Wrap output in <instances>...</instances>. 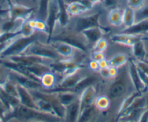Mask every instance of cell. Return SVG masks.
Masks as SVG:
<instances>
[{"mask_svg": "<svg viewBox=\"0 0 148 122\" xmlns=\"http://www.w3.org/2000/svg\"><path fill=\"white\" fill-rule=\"evenodd\" d=\"M135 92L136 91L131 79L128 63L122 67L119 68L117 76L108 82L104 94L106 95L111 100L112 107L114 104H117L118 110L122 100Z\"/></svg>", "mask_w": 148, "mask_h": 122, "instance_id": "1", "label": "cell"}, {"mask_svg": "<svg viewBox=\"0 0 148 122\" xmlns=\"http://www.w3.org/2000/svg\"><path fill=\"white\" fill-rule=\"evenodd\" d=\"M49 42H62L68 44L74 48L81 49L90 54L92 47L82 32L70 28L69 26L61 28L56 25Z\"/></svg>", "mask_w": 148, "mask_h": 122, "instance_id": "2", "label": "cell"}, {"mask_svg": "<svg viewBox=\"0 0 148 122\" xmlns=\"http://www.w3.org/2000/svg\"><path fill=\"white\" fill-rule=\"evenodd\" d=\"M12 119L22 122H28L32 120H41L46 122H63L62 119L55 115L45 113L38 109L25 107L21 104L7 115L4 122Z\"/></svg>", "mask_w": 148, "mask_h": 122, "instance_id": "3", "label": "cell"}, {"mask_svg": "<svg viewBox=\"0 0 148 122\" xmlns=\"http://www.w3.org/2000/svg\"><path fill=\"white\" fill-rule=\"evenodd\" d=\"M49 36L45 32H36L30 36H23L20 34L15 38L6 49L0 53V59H5L14 55H21L23 53L30 45L37 40H43L48 43Z\"/></svg>", "mask_w": 148, "mask_h": 122, "instance_id": "4", "label": "cell"}, {"mask_svg": "<svg viewBox=\"0 0 148 122\" xmlns=\"http://www.w3.org/2000/svg\"><path fill=\"white\" fill-rule=\"evenodd\" d=\"M22 54L36 55L44 58L52 60L54 61L65 60L58 53L56 49L50 43H47L43 40H37L33 42Z\"/></svg>", "mask_w": 148, "mask_h": 122, "instance_id": "5", "label": "cell"}, {"mask_svg": "<svg viewBox=\"0 0 148 122\" xmlns=\"http://www.w3.org/2000/svg\"><path fill=\"white\" fill-rule=\"evenodd\" d=\"M91 71L87 67L77 69L75 71L62 76L55 90H71L73 89L89 74Z\"/></svg>", "mask_w": 148, "mask_h": 122, "instance_id": "6", "label": "cell"}, {"mask_svg": "<svg viewBox=\"0 0 148 122\" xmlns=\"http://www.w3.org/2000/svg\"><path fill=\"white\" fill-rule=\"evenodd\" d=\"M34 98H42L49 102L53 108L54 113L58 117L63 120L65 113V107L60 103L53 91L29 90Z\"/></svg>", "mask_w": 148, "mask_h": 122, "instance_id": "7", "label": "cell"}, {"mask_svg": "<svg viewBox=\"0 0 148 122\" xmlns=\"http://www.w3.org/2000/svg\"><path fill=\"white\" fill-rule=\"evenodd\" d=\"M5 59L10 60L12 62L18 63V64L23 65L24 66H30L33 65H47L49 66L54 60L47 58H44L42 57L36 56L33 55H25V54H21V55H14V56L9 57Z\"/></svg>", "mask_w": 148, "mask_h": 122, "instance_id": "8", "label": "cell"}, {"mask_svg": "<svg viewBox=\"0 0 148 122\" xmlns=\"http://www.w3.org/2000/svg\"><path fill=\"white\" fill-rule=\"evenodd\" d=\"M35 12L36 9L32 7L11 2L9 8V18L12 19L22 18L28 20L34 17Z\"/></svg>", "mask_w": 148, "mask_h": 122, "instance_id": "9", "label": "cell"}, {"mask_svg": "<svg viewBox=\"0 0 148 122\" xmlns=\"http://www.w3.org/2000/svg\"><path fill=\"white\" fill-rule=\"evenodd\" d=\"M98 86H99V83L91 85L81 92L79 94L81 111L93 106L97 97L99 95Z\"/></svg>", "mask_w": 148, "mask_h": 122, "instance_id": "10", "label": "cell"}, {"mask_svg": "<svg viewBox=\"0 0 148 122\" xmlns=\"http://www.w3.org/2000/svg\"><path fill=\"white\" fill-rule=\"evenodd\" d=\"M9 79L16 84L24 86L28 90H44L39 82L33 80L18 72L9 70Z\"/></svg>", "mask_w": 148, "mask_h": 122, "instance_id": "11", "label": "cell"}, {"mask_svg": "<svg viewBox=\"0 0 148 122\" xmlns=\"http://www.w3.org/2000/svg\"><path fill=\"white\" fill-rule=\"evenodd\" d=\"M58 15H59V8H58V0H52L49 3L47 16L46 21H45L47 26V34L49 39L52 36L55 26L58 23Z\"/></svg>", "mask_w": 148, "mask_h": 122, "instance_id": "12", "label": "cell"}, {"mask_svg": "<svg viewBox=\"0 0 148 122\" xmlns=\"http://www.w3.org/2000/svg\"><path fill=\"white\" fill-rule=\"evenodd\" d=\"M123 10L124 9L123 8H115L107 12V23L114 32H118L123 28Z\"/></svg>", "mask_w": 148, "mask_h": 122, "instance_id": "13", "label": "cell"}, {"mask_svg": "<svg viewBox=\"0 0 148 122\" xmlns=\"http://www.w3.org/2000/svg\"><path fill=\"white\" fill-rule=\"evenodd\" d=\"M110 42L118 45L132 47L137 41L140 40L143 36H134V35L126 34L122 33H113L107 36Z\"/></svg>", "mask_w": 148, "mask_h": 122, "instance_id": "14", "label": "cell"}, {"mask_svg": "<svg viewBox=\"0 0 148 122\" xmlns=\"http://www.w3.org/2000/svg\"><path fill=\"white\" fill-rule=\"evenodd\" d=\"M129 71L131 79H132V82L136 92L139 93H143L147 92L148 90L147 88L146 87L145 84L142 82V79L139 76L137 66H136L134 59H132V58L129 61Z\"/></svg>", "mask_w": 148, "mask_h": 122, "instance_id": "15", "label": "cell"}, {"mask_svg": "<svg viewBox=\"0 0 148 122\" xmlns=\"http://www.w3.org/2000/svg\"><path fill=\"white\" fill-rule=\"evenodd\" d=\"M114 33H122L134 36H145L148 34V19L135 23L133 25L129 28L119 30Z\"/></svg>", "mask_w": 148, "mask_h": 122, "instance_id": "16", "label": "cell"}, {"mask_svg": "<svg viewBox=\"0 0 148 122\" xmlns=\"http://www.w3.org/2000/svg\"><path fill=\"white\" fill-rule=\"evenodd\" d=\"M59 80L58 75L52 71L45 72L39 77V83L44 90L46 91H52L56 89Z\"/></svg>", "mask_w": 148, "mask_h": 122, "instance_id": "17", "label": "cell"}, {"mask_svg": "<svg viewBox=\"0 0 148 122\" xmlns=\"http://www.w3.org/2000/svg\"><path fill=\"white\" fill-rule=\"evenodd\" d=\"M81 113L79 97L65 107L63 122H77Z\"/></svg>", "mask_w": 148, "mask_h": 122, "instance_id": "18", "label": "cell"}, {"mask_svg": "<svg viewBox=\"0 0 148 122\" xmlns=\"http://www.w3.org/2000/svg\"><path fill=\"white\" fill-rule=\"evenodd\" d=\"M18 92V99L21 105L31 108L38 109L36 103V100L30 91L24 86L19 84H16Z\"/></svg>", "mask_w": 148, "mask_h": 122, "instance_id": "19", "label": "cell"}, {"mask_svg": "<svg viewBox=\"0 0 148 122\" xmlns=\"http://www.w3.org/2000/svg\"><path fill=\"white\" fill-rule=\"evenodd\" d=\"M82 33L85 36L88 43L89 44L92 48L99 39L104 37V36H106V34H105L103 28L99 26L88 28V29L83 31Z\"/></svg>", "mask_w": 148, "mask_h": 122, "instance_id": "20", "label": "cell"}, {"mask_svg": "<svg viewBox=\"0 0 148 122\" xmlns=\"http://www.w3.org/2000/svg\"><path fill=\"white\" fill-rule=\"evenodd\" d=\"M48 43H50L56 49L58 53L64 59H71L76 49V48H74L73 47L65 42H49Z\"/></svg>", "mask_w": 148, "mask_h": 122, "instance_id": "21", "label": "cell"}, {"mask_svg": "<svg viewBox=\"0 0 148 122\" xmlns=\"http://www.w3.org/2000/svg\"><path fill=\"white\" fill-rule=\"evenodd\" d=\"M58 100L65 107L71 104L79 97V94L71 90H55Z\"/></svg>", "mask_w": 148, "mask_h": 122, "instance_id": "22", "label": "cell"}, {"mask_svg": "<svg viewBox=\"0 0 148 122\" xmlns=\"http://www.w3.org/2000/svg\"><path fill=\"white\" fill-rule=\"evenodd\" d=\"M58 3L59 8V15L57 25L61 28H65L69 24L71 17L68 13L66 3L64 2V0H58Z\"/></svg>", "mask_w": 148, "mask_h": 122, "instance_id": "23", "label": "cell"}, {"mask_svg": "<svg viewBox=\"0 0 148 122\" xmlns=\"http://www.w3.org/2000/svg\"><path fill=\"white\" fill-rule=\"evenodd\" d=\"M66 5L68 12L71 18L79 16V15H82V14L85 13V12H88L91 9H92V8H89L86 5H84L83 3L78 2V1L71 2L69 3H67Z\"/></svg>", "mask_w": 148, "mask_h": 122, "instance_id": "24", "label": "cell"}, {"mask_svg": "<svg viewBox=\"0 0 148 122\" xmlns=\"http://www.w3.org/2000/svg\"><path fill=\"white\" fill-rule=\"evenodd\" d=\"M95 105L81 111L77 122H93L99 113Z\"/></svg>", "mask_w": 148, "mask_h": 122, "instance_id": "25", "label": "cell"}, {"mask_svg": "<svg viewBox=\"0 0 148 122\" xmlns=\"http://www.w3.org/2000/svg\"><path fill=\"white\" fill-rule=\"evenodd\" d=\"M102 9L108 12L115 8H123L124 9L126 5V0H102L97 4Z\"/></svg>", "mask_w": 148, "mask_h": 122, "instance_id": "26", "label": "cell"}, {"mask_svg": "<svg viewBox=\"0 0 148 122\" xmlns=\"http://www.w3.org/2000/svg\"><path fill=\"white\" fill-rule=\"evenodd\" d=\"M99 112H106L111 109L112 103L109 97L105 94H99L94 103Z\"/></svg>", "mask_w": 148, "mask_h": 122, "instance_id": "27", "label": "cell"}, {"mask_svg": "<svg viewBox=\"0 0 148 122\" xmlns=\"http://www.w3.org/2000/svg\"><path fill=\"white\" fill-rule=\"evenodd\" d=\"M50 1L51 0H38L36 10L34 15L36 18L46 21Z\"/></svg>", "mask_w": 148, "mask_h": 122, "instance_id": "28", "label": "cell"}, {"mask_svg": "<svg viewBox=\"0 0 148 122\" xmlns=\"http://www.w3.org/2000/svg\"><path fill=\"white\" fill-rule=\"evenodd\" d=\"M135 23V10L130 8L129 7H126L123 10V28H129Z\"/></svg>", "mask_w": 148, "mask_h": 122, "instance_id": "29", "label": "cell"}, {"mask_svg": "<svg viewBox=\"0 0 148 122\" xmlns=\"http://www.w3.org/2000/svg\"><path fill=\"white\" fill-rule=\"evenodd\" d=\"M1 87L8 95H10L14 97H16V98H18V92L16 84L14 83L10 79L7 82H5L1 86Z\"/></svg>", "mask_w": 148, "mask_h": 122, "instance_id": "30", "label": "cell"}, {"mask_svg": "<svg viewBox=\"0 0 148 122\" xmlns=\"http://www.w3.org/2000/svg\"><path fill=\"white\" fill-rule=\"evenodd\" d=\"M36 100V103L37 108H38V110H41L42 112H45V113H49V114H53L55 115L54 113L53 108H52V106H51L50 103L48 101H47L46 100L42 98H34ZM56 116V115H55Z\"/></svg>", "mask_w": 148, "mask_h": 122, "instance_id": "31", "label": "cell"}, {"mask_svg": "<svg viewBox=\"0 0 148 122\" xmlns=\"http://www.w3.org/2000/svg\"><path fill=\"white\" fill-rule=\"evenodd\" d=\"M110 46V41L107 36L101 38L100 39L97 41L95 44L92 48V51L94 52H105L108 50V47ZM91 51V52H92Z\"/></svg>", "mask_w": 148, "mask_h": 122, "instance_id": "32", "label": "cell"}, {"mask_svg": "<svg viewBox=\"0 0 148 122\" xmlns=\"http://www.w3.org/2000/svg\"><path fill=\"white\" fill-rule=\"evenodd\" d=\"M148 19V2L139 9L135 10V23Z\"/></svg>", "mask_w": 148, "mask_h": 122, "instance_id": "33", "label": "cell"}, {"mask_svg": "<svg viewBox=\"0 0 148 122\" xmlns=\"http://www.w3.org/2000/svg\"><path fill=\"white\" fill-rule=\"evenodd\" d=\"M147 2L148 0H126V5L134 10H136L142 8Z\"/></svg>", "mask_w": 148, "mask_h": 122, "instance_id": "34", "label": "cell"}, {"mask_svg": "<svg viewBox=\"0 0 148 122\" xmlns=\"http://www.w3.org/2000/svg\"><path fill=\"white\" fill-rule=\"evenodd\" d=\"M36 32V31H34L33 28H31V27L28 25V22H27V20L24 22L22 28L21 29V34L23 36H30L31 35L34 34Z\"/></svg>", "mask_w": 148, "mask_h": 122, "instance_id": "35", "label": "cell"}, {"mask_svg": "<svg viewBox=\"0 0 148 122\" xmlns=\"http://www.w3.org/2000/svg\"><path fill=\"white\" fill-rule=\"evenodd\" d=\"M9 79V69L0 64V86Z\"/></svg>", "mask_w": 148, "mask_h": 122, "instance_id": "36", "label": "cell"}, {"mask_svg": "<svg viewBox=\"0 0 148 122\" xmlns=\"http://www.w3.org/2000/svg\"><path fill=\"white\" fill-rule=\"evenodd\" d=\"M106 58V55H105V52H94L92 51L89 54V59L94 60L99 62V61L102 60Z\"/></svg>", "mask_w": 148, "mask_h": 122, "instance_id": "37", "label": "cell"}, {"mask_svg": "<svg viewBox=\"0 0 148 122\" xmlns=\"http://www.w3.org/2000/svg\"><path fill=\"white\" fill-rule=\"evenodd\" d=\"M87 68L92 72L95 73H98L99 70V65H98V62L94 60L89 59L87 63Z\"/></svg>", "mask_w": 148, "mask_h": 122, "instance_id": "38", "label": "cell"}, {"mask_svg": "<svg viewBox=\"0 0 148 122\" xmlns=\"http://www.w3.org/2000/svg\"><path fill=\"white\" fill-rule=\"evenodd\" d=\"M136 63V66L140 69L141 71L144 72L147 76H148V64L147 63H145V61H142V60H134Z\"/></svg>", "mask_w": 148, "mask_h": 122, "instance_id": "39", "label": "cell"}, {"mask_svg": "<svg viewBox=\"0 0 148 122\" xmlns=\"http://www.w3.org/2000/svg\"><path fill=\"white\" fill-rule=\"evenodd\" d=\"M10 113L9 110L8 108H7V106H5V103H3L1 99H0V116L2 117V119H5V117L7 116V115Z\"/></svg>", "mask_w": 148, "mask_h": 122, "instance_id": "40", "label": "cell"}, {"mask_svg": "<svg viewBox=\"0 0 148 122\" xmlns=\"http://www.w3.org/2000/svg\"><path fill=\"white\" fill-rule=\"evenodd\" d=\"M108 70H109L110 79H113L117 76L118 72H119V68L114 67V66H109Z\"/></svg>", "mask_w": 148, "mask_h": 122, "instance_id": "41", "label": "cell"}, {"mask_svg": "<svg viewBox=\"0 0 148 122\" xmlns=\"http://www.w3.org/2000/svg\"><path fill=\"white\" fill-rule=\"evenodd\" d=\"M11 0H0V9L9 10Z\"/></svg>", "mask_w": 148, "mask_h": 122, "instance_id": "42", "label": "cell"}, {"mask_svg": "<svg viewBox=\"0 0 148 122\" xmlns=\"http://www.w3.org/2000/svg\"><path fill=\"white\" fill-rule=\"evenodd\" d=\"M98 65H99V69H107V68H108L110 66L109 62H108V60L107 58H105V59L99 61V62H98Z\"/></svg>", "mask_w": 148, "mask_h": 122, "instance_id": "43", "label": "cell"}, {"mask_svg": "<svg viewBox=\"0 0 148 122\" xmlns=\"http://www.w3.org/2000/svg\"><path fill=\"white\" fill-rule=\"evenodd\" d=\"M137 122H148V108L142 113Z\"/></svg>", "mask_w": 148, "mask_h": 122, "instance_id": "44", "label": "cell"}, {"mask_svg": "<svg viewBox=\"0 0 148 122\" xmlns=\"http://www.w3.org/2000/svg\"><path fill=\"white\" fill-rule=\"evenodd\" d=\"M0 17L1 18H9V10L0 9Z\"/></svg>", "mask_w": 148, "mask_h": 122, "instance_id": "45", "label": "cell"}, {"mask_svg": "<svg viewBox=\"0 0 148 122\" xmlns=\"http://www.w3.org/2000/svg\"><path fill=\"white\" fill-rule=\"evenodd\" d=\"M28 2H29L30 5L33 8H34L36 10L37 8V3H38V0H28Z\"/></svg>", "mask_w": 148, "mask_h": 122, "instance_id": "46", "label": "cell"}, {"mask_svg": "<svg viewBox=\"0 0 148 122\" xmlns=\"http://www.w3.org/2000/svg\"><path fill=\"white\" fill-rule=\"evenodd\" d=\"M87 1H89L93 6H95V5H97L98 3H99L102 0H87Z\"/></svg>", "mask_w": 148, "mask_h": 122, "instance_id": "47", "label": "cell"}, {"mask_svg": "<svg viewBox=\"0 0 148 122\" xmlns=\"http://www.w3.org/2000/svg\"><path fill=\"white\" fill-rule=\"evenodd\" d=\"M28 122H46V121H41V120H32Z\"/></svg>", "mask_w": 148, "mask_h": 122, "instance_id": "48", "label": "cell"}, {"mask_svg": "<svg viewBox=\"0 0 148 122\" xmlns=\"http://www.w3.org/2000/svg\"><path fill=\"white\" fill-rule=\"evenodd\" d=\"M0 122H4L3 119H2V117H1V116H0Z\"/></svg>", "mask_w": 148, "mask_h": 122, "instance_id": "49", "label": "cell"}, {"mask_svg": "<svg viewBox=\"0 0 148 122\" xmlns=\"http://www.w3.org/2000/svg\"><path fill=\"white\" fill-rule=\"evenodd\" d=\"M144 61H145V63H147V64H148V60H144Z\"/></svg>", "mask_w": 148, "mask_h": 122, "instance_id": "50", "label": "cell"}, {"mask_svg": "<svg viewBox=\"0 0 148 122\" xmlns=\"http://www.w3.org/2000/svg\"><path fill=\"white\" fill-rule=\"evenodd\" d=\"M18 121V122H22V121Z\"/></svg>", "mask_w": 148, "mask_h": 122, "instance_id": "51", "label": "cell"}, {"mask_svg": "<svg viewBox=\"0 0 148 122\" xmlns=\"http://www.w3.org/2000/svg\"><path fill=\"white\" fill-rule=\"evenodd\" d=\"M147 95H148V90H147Z\"/></svg>", "mask_w": 148, "mask_h": 122, "instance_id": "52", "label": "cell"}, {"mask_svg": "<svg viewBox=\"0 0 148 122\" xmlns=\"http://www.w3.org/2000/svg\"><path fill=\"white\" fill-rule=\"evenodd\" d=\"M51 1H52V0H51Z\"/></svg>", "mask_w": 148, "mask_h": 122, "instance_id": "53", "label": "cell"}]
</instances>
